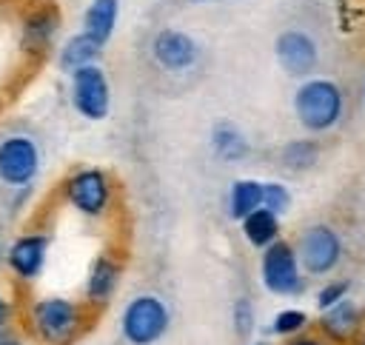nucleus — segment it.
I'll return each mask as SVG.
<instances>
[{
    "mask_svg": "<svg viewBox=\"0 0 365 345\" xmlns=\"http://www.w3.org/2000/svg\"><path fill=\"white\" fill-rule=\"evenodd\" d=\"M68 77H71V105H74V111L83 120H91V123L106 120L108 111H111V86H108L106 71L97 63H91V66L68 71Z\"/></svg>",
    "mask_w": 365,
    "mask_h": 345,
    "instance_id": "nucleus-7",
    "label": "nucleus"
},
{
    "mask_svg": "<svg viewBox=\"0 0 365 345\" xmlns=\"http://www.w3.org/2000/svg\"><path fill=\"white\" fill-rule=\"evenodd\" d=\"M251 345H268V342H265V339H259V342H251Z\"/></svg>",
    "mask_w": 365,
    "mask_h": 345,
    "instance_id": "nucleus-29",
    "label": "nucleus"
},
{
    "mask_svg": "<svg viewBox=\"0 0 365 345\" xmlns=\"http://www.w3.org/2000/svg\"><path fill=\"white\" fill-rule=\"evenodd\" d=\"M294 248H297L302 274L308 277H328L342 262V237L336 234V228L325 222H314L302 228Z\"/></svg>",
    "mask_w": 365,
    "mask_h": 345,
    "instance_id": "nucleus-6",
    "label": "nucleus"
},
{
    "mask_svg": "<svg viewBox=\"0 0 365 345\" xmlns=\"http://www.w3.org/2000/svg\"><path fill=\"white\" fill-rule=\"evenodd\" d=\"M151 60L163 68V71H171V74H180V71H188L197 66L200 60V46L197 40L182 31V29H160L154 37H151Z\"/></svg>",
    "mask_w": 365,
    "mask_h": 345,
    "instance_id": "nucleus-9",
    "label": "nucleus"
},
{
    "mask_svg": "<svg viewBox=\"0 0 365 345\" xmlns=\"http://www.w3.org/2000/svg\"><path fill=\"white\" fill-rule=\"evenodd\" d=\"M194 3H217V0H194Z\"/></svg>",
    "mask_w": 365,
    "mask_h": 345,
    "instance_id": "nucleus-30",
    "label": "nucleus"
},
{
    "mask_svg": "<svg viewBox=\"0 0 365 345\" xmlns=\"http://www.w3.org/2000/svg\"><path fill=\"white\" fill-rule=\"evenodd\" d=\"M274 54H277V63L285 74L291 77H299L305 80L308 74H314L317 63H319V48H317V40L302 31V29H285L279 31L277 43H274Z\"/></svg>",
    "mask_w": 365,
    "mask_h": 345,
    "instance_id": "nucleus-10",
    "label": "nucleus"
},
{
    "mask_svg": "<svg viewBox=\"0 0 365 345\" xmlns=\"http://www.w3.org/2000/svg\"><path fill=\"white\" fill-rule=\"evenodd\" d=\"M11 319V302L6 299V294H0V328H6Z\"/></svg>",
    "mask_w": 365,
    "mask_h": 345,
    "instance_id": "nucleus-25",
    "label": "nucleus"
},
{
    "mask_svg": "<svg viewBox=\"0 0 365 345\" xmlns=\"http://www.w3.org/2000/svg\"><path fill=\"white\" fill-rule=\"evenodd\" d=\"M308 328V314L302 308H282L274 319H271V334L277 336H299Z\"/></svg>",
    "mask_w": 365,
    "mask_h": 345,
    "instance_id": "nucleus-21",
    "label": "nucleus"
},
{
    "mask_svg": "<svg viewBox=\"0 0 365 345\" xmlns=\"http://www.w3.org/2000/svg\"><path fill=\"white\" fill-rule=\"evenodd\" d=\"M120 20V0H88L83 11V31L94 37L100 46H106L114 37Z\"/></svg>",
    "mask_w": 365,
    "mask_h": 345,
    "instance_id": "nucleus-15",
    "label": "nucleus"
},
{
    "mask_svg": "<svg viewBox=\"0 0 365 345\" xmlns=\"http://www.w3.org/2000/svg\"><path fill=\"white\" fill-rule=\"evenodd\" d=\"M319 157V145L314 140H291L285 148H282V165L291 168V171H305L317 163Z\"/></svg>",
    "mask_w": 365,
    "mask_h": 345,
    "instance_id": "nucleus-20",
    "label": "nucleus"
},
{
    "mask_svg": "<svg viewBox=\"0 0 365 345\" xmlns=\"http://www.w3.org/2000/svg\"><path fill=\"white\" fill-rule=\"evenodd\" d=\"M288 345H325L319 336H308V334H299V336H291Z\"/></svg>",
    "mask_w": 365,
    "mask_h": 345,
    "instance_id": "nucleus-26",
    "label": "nucleus"
},
{
    "mask_svg": "<svg viewBox=\"0 0 365 345\" xmlns=\"http://www.w3.org/2000/svg\"><path fill=\"white\" fill-rule=\"evenodd\" d=\"M0 259H6V251H3V242H0Z\"/></svg>",
    "mask_w": 365,
    "mask_h": 345,
    "instance_id": "nucleus-28",
    "label": "nucleus"
},
{
    "mask_svg": "<svg viewBox=\"0 0 365 345\" xmlns=\"http://www.w3.org/2000/svg\"><path fill=\"white\" fill-rule=\"evenodd\" d=\"M348 291H351V282H348V279H331V282H325V285L317 291V308H319V311L331 308L334 302H339L342 297H348Z\"/></svg>",
    "mask_w": 365,
    "mask_h": 345,
    "instance_id": "nucleus-24",
    "label": "nucleus"
},
{
    "mask_svg": "<svg viewBox=\"0 0 365 345\" xmlns=\"http://www.w3.org/2000/svg\"><path fill=\"white\" fill-rule=\"evenodd\" d=\"M262 208H268L277 217H282L291 208V191H288V185L285 182H277V180L262 182Z\"/></svg>",
    "mask_w": 365,
    "mask_h": 345,
    "instance_id": "nucleus-22",
    "label": "nucleus"
},
{
    "mask_svg": "<svg viewBox=\"0 0 365 345\" xmlns=\"http://www.w3.org/2000/svg\"><path fill=\"white\" fill-rule=\"evenodd\" d=\"M40 174V148L29 134H6L0 140V182L29 188Z\"/></svg>",
    "mask_w": 365,
    "mask_h": 345,
    "instance_id": "nucleus-8",
    "label": "nucleus"
},
{
    "mask_svg": "<svg viewBox=\"0 0 365 345\" xmlns=\"http://www.w3.org/2000/svg\"><path fill=\"white\" fill-rule=\"evenodd\" d=\"M362 97H365V77H362Z\"/></svg>",
    "mask_w": 365,
    "mask_h": 345,
    "instance_id": "nucleus-31",
    "label": "nucleus"
},
{
    "mask_svg": "<svg viewBox=\"0 0 365 345\" xmlns=\"http://www.w3.org/2000/svg\"><path fill=\"white\" fill-rule=\"evenodd\" d=\"M120 277H123V265L114 254H97L88 265L86 274V285H83V297L88 305H106L117 288H120Z\"/></svg>",
    "mask_w": 365,
    "mask_h": 345,
    "instance_id": "nucleus-13",
    "label": "nucleus"
},
{
    "mask_svg": "<svg viewBox=\"0 0 365 345\" xmlns=\"http://www.w3.org/2000/svg\"><path fill=\"white\" fill-rule=\"evenodd\" d=\"M259 205H262V182L259 180L242 177V180L231 182V188H228V217H234L240 222L242 217H248Z\"/></svg>",
    "mask_w": 365,
    "mask_h": 345,
    "instance_id": "nucleus-19",
    "label": "nucleus"
},
{
    "mask_svg": "<svg viewBox=\"0 0 365 345\" xmlns=\"http://www.w3.org/2000/svg\"><path fill=\"white\" fill-rule=\"evenodd\" d=\"M171 311L157 294H137L120 314V334L128 345H154L168 334Z\"/></svg>",
    "mask_w": 365,
    "mask_h": 345,
    "instance_id": "nucleus-3",
    "label": "nucleus"
},
{
    "mask_svg": "<svg viewBox=\"0 0 365 345\" xmlns=\"http://www.w3.org/2000/svg\"><path fill=\"white\" fill-rule=\"evenodd\" d=\"M48 234L43 231H29L20 234L9 248H6V265L20 282H34L46 271L48 262Z\"/></svg>",
    "mask_w": 365,
    "mask_h": 345,
    "instance_id": "nucleus-11",
    "label": "nucleus"
},
{
    "mask_svg": "<svg viewBox=\"0 0 365 345\" xmlns=\"http://www.w3.org/2000/svg\"><path fill=\"white\" fill-rule=\"evenodd\" d=\"M345 111V94L339 83L328 77H305L294 91V114L311 134L331 131Z\"/></svg>",
    "mask_w": 365,
    "mask_h": 345,
    "instance_id": "nucleus-1",
    "label": "nucleus"
},
{
    "mask_svg": "<svg viewBox=\"0 0 365 345\" xmlns=\"http://www.w3.org/2000/svg\"><path fill=\"white\" fill-rule=\"evenodd\" d=\"M63 200L88 220H100L108 214L114 202V185L100 168H77L63 182Z\"/></svg>",
    "mask_w": 365,
    "mask_h": 345,
    "instance_id": "nucleus-4",
    "label": "nucleus"
},
{
    "mask_svg": "<svg viewBox=\"0 0 365 345\" xmlns=\"http://www.w3.org/2000/svg\"><path fill=\"white\" fill-rule=\"evenodd\" d=\"M359 345H365V336H362V342H359Z\"/></svg>",
    "mask_w": 365,
    "mask_h": 345,
    "instance_id": "nucleus-32",
    "label": "nucleus"
},
{
    "mask_svg": "<svg viewBox=\"0 0 365 345\" xmlns=\"http://www.w3.org/2000/svg\"><path fill=\"white\" fill-rule=\"evenodd\" d=\"M240 228H242L245 242L254 245V248H259V251L279 240V217L274 211L262 208V205L257 211H251L248 217H242L240 220Z\"/></svg>",
    "mask_w": 365,
    "mask_h": 345,
    "instance_id": "nucleus-17",
    "label": "nucleus"
},
{
    "mask_svg": "<svg viewBox=\"0 0 365 345\" xmlns=\"http://www.w3.org/2000/svg\"><path fill=\"white\" fill-rule=\"evenodd\" d=\"M103 48L94 37H88L86 31H77L71 34L63 46H60V54H57V63L63 71H74V68H83V66H91L103 57Z\"/></svg>",
    "mask_w": 365,
    "mask_h": 345,
    "instance_id": "nucleus-16",
    "label": "nucleus"
},
{
    "mask_svg": "<svg viewBox=\"0 0 365 345\" xmlns=\"http://www.w3.org/2000/svg\"><path fill=\"white\" fill-rule=\"evenodd\" d=\"M231 322H234V334H237L240 339H248V336L254 334V322H257V316H254V305H251V299L240 297V299L231 305Z\"/></svg>",
    "mask_w": 365,
    "mask_h": 345,
    "instance_id": "nucleus-23",
    "label": "nucleus"
},
{
    "mask_svg": "<svg viewBox=\"0 0 365 345\" xmlns=\"http://www.w3.org/2000/svg\"><path fill=\"white\" fill-rule=\"evenodd\" d=\"M259 279H262L265 291L274 294V297H297V294H302L305 279H302V265L297 259V248L291 242H285V240H277L268 248H262Z\"/></svg>",
    "mask_w": 365,
    "mask_h": 345,
    "instance_id": "nucleus-5",
    "label": "nucleus"
},
{
    "mask_svg": "<svg viewBox=\"0 0 365 345\" xmlns=\"http://www.w3.org/2000/svg\"><path fill=\"white\" fill-rule=\"evenodd\" d=\"M60 31V11L54 6L29 9L20 20V46L26 54H43L51 48Z\"/></svg>",
    "mask_w": 365,
    "mask_h": 345,
    "instance_id": "nucleus-12",
    "label": "nucleus"
},
{
    "mask_svg": "<svg viewBox=\"0 0 365 345\" xmlns=\"http://www.w3.org/2000/svg\"><path fill=\"white\" fill-rule=\"evenodd\" d=\"M211 148H214V154H217L220 160L237 163V160H242V157L248 154L251 145H248L245 134H242L234 123L222 120V123H217V125L211 128Z\"/></svg>",
    "mask_w": 365,
    "mask_h": 345,
    "instance_id": "nucleus-18",
    "label": "nucleus"
},
{
    "mask_svg": "<svg viewBox=\"0 0 365 345\" xmlns=\"http://www.w3.org/2000/svg\"><path fill=\"white\" fill-rule=\"evenodd\" d=\"M29 325L43 345H74L86 331V308L68 297H40L31 302Z\"/></svg>",
    "mask_w": 365,
    "mask_h": 345,
    "instance_id": "nucleus-2",
    "label": "nucleus"
},
{
    "mask_svg": "<svg viewBox=\"0 0 365 345\" xmlns=\"http://www.w3.org/2000/svg\"><path fill=\"white\" fill-rule=\"evenodd\" d=\"M0 345H20V342H17L6 328H0Z\"/></svg>",
    "mask_w": 365,
    "mask_h": 345,
    "instance_id": "nucleus-27",
    "label": "nucleus"
},
{
    "mask_svg": "<svg viewBox=\"0 0 365 345\" xmlns=\"http://www.w3.org/2000/svg\"><path fill=\"white\" fill-rule=\"evenodd\" d=\"M362 316H365L362 305L351 297H342L339 302H334L319 314V331L331 342H348L362 328Z\"/></svg>",
    "mask_w": 365,
    "mask_h": 345,
    "instance_id": "nucleus-14",
    "label": "nucleus"
}]
</instances>
